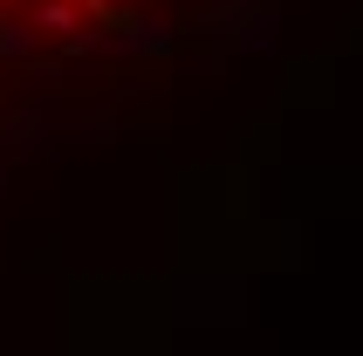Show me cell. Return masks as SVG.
Masks as SVG:
<instances>
[{
    "label": "cell",
    "instance_id": "obj_1",
    "mask_svg": "<svg viewBox=\"0 0 363 356\" xmlns=\"http://www.w3.org/2000/svg\"><path fill=\"white\" fill-rule=\"evenodd\" d=\"M164 0H0V55L21 48H96L158 28Z\"/></svg>",
    "mask_w": 363,
    "mask_h": 356
}]
</instances>
